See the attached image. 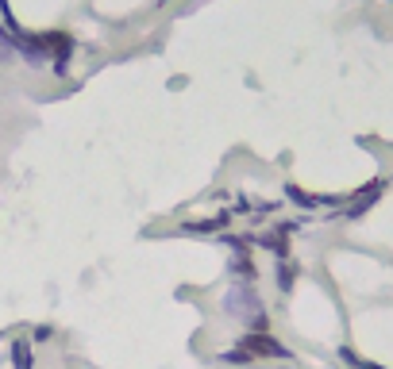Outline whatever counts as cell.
I'll list each match as a JSON object with an SVG mask.
<instances>
[{
    "mask_svg": "<svg viewBox=\"0 0 393 369\" xmlns=\"http://www.w3.org/2000/svg\"><path fill=\"white\" fill-rule=\"evenodd\" d=\"M43 47H47V58H54V73H66L69 54H74V35L69 31H43Z\"/></svg>",
    "mask_w": 393,
    "mask_h": 369,
    "instance_id": "1",
    "label": "cell"
},
{
    "mask_svg": "<svg viewBox=\"0 0 393 369\" xmlns=\"http://www.w3.org/2000/svg\"><path fill=\"white\" fill-rule=\"evenodd\" d=\"M385 193V177H378V181H370V184H363L359 193L347 200V208H344V215L347 219H363L366 212H370L374 204H378V196Z\"/></svg>",
    "mask_w": 393,
    "mask_h": 369,
    "instance_id": "2",
    "label": "cell"
},
{
    "mask_svg": "<svg viewBox=\"0 0 393 369\" xmlns=\"http://www.w3.org/2000/svg\"><path fill=\"white\" fill-rule=\"evenodd\" d=\"M285 196L301 208H316V204H335V196H308L305 189H297V184H285Z\"/></svg>",
    "mask_w": 393,
    "mask_h": 369,
    "instance_id": "3",
    "label": "cell"
},
{
    "mask_svg": "<svg viewBox=\"0 0 393 369\" xmlns=\"http://www.w3.org/2000/svg\"><path fill=\"white\" fill-rule=\"evenodd\" d=\"M224 224H227V212H220L216 219H193V224H186V231H201V235H205V231H220Z\"/></svg>",
    "mask_w": 393,
    "mask_h": 369,
    "instance_id": "4",
    "label": "cell"
},
{
    "mask_svg": "<svg viewBox=\"0 0 393 369\" xmlns=\"http://www.w3.org/2000/svg\"><path fill=\"white\" fill-rule=\"evenodd\" d=\"M293 277H297V265H282V289H289Z\"/></svg>",
    "mask_w": 393,
    "mask_h": 369,
    "instance_id": "5",
    "label": "cell"
},
{
    "mask_svg": "<svg viewBox=\"0 0 393 369\" xmlns=\"http://www.w3.org/2000/svg\"><path fill=\"white\" fill-rule=\"evenodd\" d=\"M390 4H393V0H390Z\"/></svg>",
    "mask_w": 393,
    "mask_h": 369,
    "instance_id": "6",
    "label": "cell"
}]
</instances>
